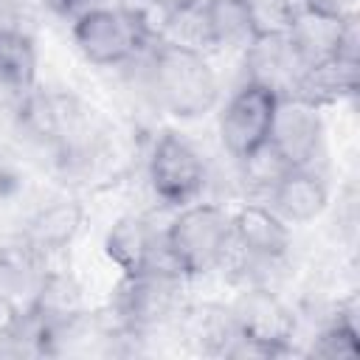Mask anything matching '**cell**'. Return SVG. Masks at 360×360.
Returning a JSON list of instances; mask_svg holds the SVG:
<instances>
[{
    "label": "cell",
    "instance_id": "obj_1",
    "mask_svg": "<svg viewBox=\"0 0 360 360\" xmlns=\"http://www.w3.org/2000/svg\"><path fill=\"white\" fill-rule=\"evenodd\" d=\"M149 84L158 104L177 118H200L219 101V82L202 51L163 39L152 48Z\"/></svg>",
    "mask_w": 360,
    "mask_h": 360
},
{
    "label": "cell",
    "instance_id": "obj_2",
    "mask_svg": "<svg viewBox=\"0 0 360 360\" xmlns=\"http://www.w3.org/2000/svg\"><path fill=\"white\" fill-rule=\"evenodd\" d=\"M177 276H202L219 267L233 245L231 214L211 202H188L163 233Z\"/></svg>",
    "mask_w": 360,
    "mask_h": 360
},
{
    "label": "cell",
    "instance_id": "obj_3",
    "mask_svg": "<svg viewBox=\"0 0 360 360\" xmlns=\"http://www.w3.org/2000/svg\"><path fill=\"white\" fill-rule=\"evenodd\" d=\"M76 48L87 62L112 68L135 59L152 39V28L141 11L112 3H98L70 20Z\"/></svg>",
    "mask_w": 360,
    "mask_h": 360
},
{
    "label": "cell",
    "instance_id": "obj_4",
    "mask_svg": "<svg viewBox=\"0 0 360 360\" xmlns=\"http://www.w3.org/2000/svg\"><path fill=\"white\" fill-rule=\"evenodd\" d=\"M278 101V93L256 82H245L228 98V104L219 112V138L233 160L250 163L267 152Z\"/></svg>",
    "mask_w": 360,
    "mask_h": 360
},
{
    "label": "cell",
    "instance_id": "obj_5",
    "mask_svg": "<svg viewBox=\"0 0 360 360\" xmlns=\"http://www.w3.org/2000/svg\"><path fill=\"white\" fill-rule=\"evenodd\" d=\"M236 343L248 346L256 354H284L295 338L292 309L270 290L253 287L245 290L231 307Z\"/></svg>",
    "mask_w": 360,
    "mask_h": 360
},
{
    "label": "cell",
    "instance_id": "obj_6",
    "mask_svg": "<svg viewBox=\"0 0 360 360\" xmlns=\"http://www.w3.org/2000/svg\"><path fill=\"white\" fill-rule=\"evenodd\" d=\"M149 186L169 205H188L205 188V160L177 132H163L149 155Z\"/></svg>",
    "mask_w": 360,
    "mask_h": 360
},
{
    "label": "cell",
    "instance_id": "obj_7",
    "mask_svg": "<svg viewBox=\"0 0 360 360\" xmlns=\"http://www.w3.org/2000/svg\"><path fill=\"white\" fill-rule=\"evenodd\" d=\"M323 143V118L321 107H312L298 98H281L267 141V152L276 158L278 169L312 166Z\"/></svg>",
    "mask_w": 360,
    "mask_h": 360
},
{
    "label": "cell",
    "instance_id": "obj_8",
    "mask_svg": "<svg viewBox=\"0 0 360 360\" xmlns=\"http://www.w3.org/2000/svg\"><path fill=\"white\" fill-rule=\"evenodd\" d=\"M104 250L107 256L124 270V276H146V273H172L160 264V259L169 262L163 236L155 233V228L149 225V219L143 217H121L104 239ZM172 264V262H169ZM177 276V270H174Z\"/></svg>",
    "mask_w": 360,
    "mask_h": 360
},
{
    "label": "cell",
    "instance_id": "obj_9",
    "mask_svg": "<svg viewBox=\"0 0 360 360\" xmlns=\"http://www.w3.org/2000/svg\"><path fill=\"white\" fill-rule=\"evenodd\" d=\"M245 65H248V82L264 84L281 98H287L304 70V59L298 48L292 45L290 34H267L256 37L245 48Z\"/></svg>",
    "mask_w": 360,
    "mask_h": 360
},
{
    "label": "cell",
    "instance_id": "obj_10",
    "mask_svg": "<svg viewBox=\"0 0 360 360\" xmlns=\"http://www.w3.org/2000/svg\"><path fill=\"white\" fill-rule=\"evenodd\" d=\"M233 242L256 259L273 262L290 250V222H284L270 205L248 202L231 214Z\"/></svg>",
    "mask_w": 360,
    "mask_h": 360
},
{
    "label": "cell",
    "instance_id": "obj_11",
    "mask_svg": "<svg viewBox=\"0 0 360 360\" xmlns=\"http://www.w3.org/2000/svg\"><path fill=\"white\" fill-rule=\"evenodd\" d=\"M273 211L284 222H312L329 205V188L321 174L309 166L301 169H278V177L270 188Z\"/></svg>",
    "mask_w": 360,
    "mask_h": 360
},
{
    "label": "cell",
    "instance_id": "obj_12",
    "mask_svg": "<svg viewBox=\"0 0 360 360\" xmlns=\"http://www.w3.org/2000/svg\"><path fill=\"white\" fill-rule=\"evenodd\" d=\"M174 307V273L124 276L118 295V315L127 326H152Z\"/></svg>",
    "mask_w": 360,
    "mask_h": 360
},
{
    "label": "cell",
    "instance_id": "obj_13",
    "mask_svg": "<svg viewBox=\"0 0 360 360\" xmlns=\"http://www.w3.org/2000/svg\"><path fill=\"white\" fill-rule=\"evenodd\" d=\"M354 90H357V59L326 56L301 70V76L287 98H298L312 107H323L343 96H352Z\"/></svg>",
    "mask_w": 360,
    "mask_h": 360
},
{
    "label": "cell",
    "instance_id": "obj_14",
    "mask_svg": "<svg viewBox=\"0 0 360 360\" xmlns=\"http://www.w3.org/2000/svg\"><path fill=\"white\" fill-rule=\"evenodd\" d=\"M202 20L208 31V45L214 48H248L256 39L245 0H205Z\"/></svg>",
    "mask_w": 360,
    "mask_h": 360
},
{
    "label": "cell",
    "instance_id": "obj_15",
    "mask_svg": "<svg viewBox=\"0 0 360 360\" xmlns=\"http://www.w3.org/2000/svg\"><path fill=\"white\" fill-rule=\"evenodd\" d=\"M79 228H82V205L73 200H59V202L42 208L31 219L25 239L45 256L51 250L68 248L73 242V236L79 233Z\"/></svg>",
    "mask_w": 360,
    "mask_h": 360
},
{
    "label": "cell",
    "instance_id": "obj_16",
    "mask_svg": "<svg viewBox=\"0 0 360 360\" xmlns=\"http://www.w3.org/2000/svg\"><path fill=\"white\" fill-rule=\"evenodd\" d=\"M37 82V48L25 31L0 37V90L25 98Z\"/></svg>",
    "mask_w": 360,
    "mask_h": 360
},
{
    "label": "cell",
    "instance_id": "obj_17",
    "mask_svg": "<svg viewBox=\"0 0 360 360\" xmlns=\"http://www.w3.org/2000/svg\"><path fill=\"white\" fill-rule=\"evenodd\" d=\"M191 340L202 349V352H231V343H236V329H233V318L231 309L217 307V304H205L197 307L191 315Z\"/></svg>",
    "mask_w": 360,
    "mask_h": 360
},
{
    "label": "cell",
    "instance_id": "obj_18",
    "mask_svg": "<svg viewBox=\"0 0 360 360\" xmlns=\"http://www.w3.org/2000/svg\"><path fill=\"white\" fill-rule=\"evenodd\" d=\"M245 6H248L256 37L287 34L301 14L298 0H245Z\"/></svg>",
    "mask_w": 360,
    "mask_h": 360
},
{
    "label": "cell",
    "instance_id": "obj_19",
    "mask_svg": "<svg viewBox=\"0 0 360 360\" xmlns=\"http://www.w3.org/2000/svg\"><path fill=\"white\" fill-rule=\"evenodd\" d=\"M312 357H357L360 354V340L357 329L349 321H335L329 323L309 346Z\"/></svg>",
    "mask_w": 360,
    "mask_h": 360
},
{
    "label": "cell",
    "instance_id": "obj_20",
    "mask_svg": "<svg viewBox=\"0 0 360 360\" xmlns=\"http://www.w3.org/2000/svg\"><path fill=\"white\" fill-rule=\"evenodd\" d=\"M301 11L326 17V20H346L354 14V0H298Z\"/></svg>",
    "mask_w": 360,
    "mask_h": 360
},
{
    "label": "cell",
    "instance_id": "obj_21",
    "mask_svg": "<svg viewBox=\"0 0 360 360\" xmlns=\"http://www.w3.org/2000/svg\"><path fill=\"white\" fill-rule=\"evenodd\" d=\"M20 323H22V312H20L17 301L11 298V292H6L0 287V338H14Z\"/></svg>",
    "mask_w": 360,
    "mask_h": 360
},
{
    "label": "cell",
    "instance_id": "obj_22",
    "mask_svg": "<svg viewBox=\"0 0 360 360\" xmlns=\"http://www.w3.org/2000/svg\"><path fill=\"white\" fill-rule=\"evenodd\" d=\"M14 31H22V25H20V8H17L14 0H0V37L14 34Z\"/></svg>",
    "mask_w": 360,
    "mask_h": 360
},
{
    "label": "cell",
    "instance_id": "obj_23",
    "mask_svg": "<svg viewBox=\"0 0 360 360\" xmlns=\"http://www.w3.org/2000/svg\"><path fill=\"white\" fill-rule=\"evenodd\" d=\"M98 3H104V0H53V6L68 17L70 14V20L73 17H79L82 11H87V8H93V6H98Z\"/></svg>",
    "mask_w": 360,
    "mask_h": 360
},
{
    "label": "cell",
    "instance_id": "obj_24",
    "mask_svg": "<svg viewBox=\"0 0 360 360\" xmlns=\"http://www.w3.org/2000/svg\"><path fill=\"white\" fill-rule=\"evenodd\" d=\"M0 183H3V163H0Z\"/></svg>",
    "mask_w": 360,
    "mask_h": 360
},
{
    "label": "cell",
    "instance_id": "obj_25",
    "mask_svg": "<svg viewBox=\"0 0 360 360\" xmlns=\"http://www.w3.org/2000/svg\"><path fill=\"white\" fill-rule=\"evenodd\" d=\"M149 3H169V0H149Z\"/></svg>",
    "mask_w": 360,
    "mask_h": 360
}]
</instances>
